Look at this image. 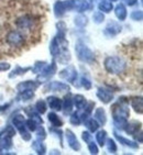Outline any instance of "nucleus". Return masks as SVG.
<instances>
[{
    "mask_svg": "<svg viewBox=\"0 0 143 155\" xmlns=\"http://www.w3.org/2000/svg\"><path fill=\"white\" fill-rule=\"evenodd\" d=\"M104 67L106 72L111 75L122 74L127 68V63L120 56H108L105 58Z\"/></svg>",
    "mask_w": 143,
    "mask_h": 155,
    "instance_id": "obj_1",
    "label": "nucleus"
},
{
    "mask_svg": "<svg viewBox=\"0 0 143 155\" xmlns=\"http://www.w3.org/2000/svg\"><path fill=\"white\" fill-rule=\"evenodd\" d=\"M75 52L77 55V58L81 63H86V64H92L96 62L95 53L87 46L84 42L78 41L75 44Z\"/></svg>",
    "mask_w": 143,
    "mask_h": 155,
    "instance_id": "obj_2",
    "label": "nucleus"
},
{
    "mask_svg": "<svg viewBox=\"0 0 143 155\" xmlns=\"http://www.w3.org/2000/svg\"><path fill=\"white\" fill-rule=\"evenodd\" d=\"M6 42L7 44L12 46V48H22L25 43V36L20 31L11 30L7 33Z\"/></svg>",
    "mask_w": 143,
    "mask_h": 155,
    "instance_id": "obj_3",
    "label": "nucleus"
},
{
    "mask_svg": "<svg viewBox=\"0 0 143 155\" xmlns=\"http://www.w3.org/2000/svg\"><path fill=\"white\" fill-rule=\"evenodd\" d=\"M111 114H112V119H118V118L128 119L130 117V110L127 107V104L118 101L111 106Z\"/></svg>",
    "mask_w": 143,
    "mask_h": 155,
    "instance_id": "obj_4",
    "label": "nucleus"
},
{
    "mask_svg": "<svg viewBox=\"0 0 143 155\" xmlns=\"http://www.w3.org/2000/svg\"><path fill=\"white\" fill-rule=\"evenodd\" d=\"M57 73V65L55 61L51 63V64H46L45 67L41 71V73H39V76H38V81L40 84L45 83L46 81H48L50 78H52L54 75Z\"/></svg>",
    "mask_w": 143,
    "mask_h": 155,
    "instance_id": "obj_5",
    "label": "nucleus"
},
{
    "mask_svg": "<svg viewBox=\"0 0 143 155\" xmlns=\"http://www.w3.org/2000/svg\"><path fill=\"white\" fill-rule=\"evenodd\" d=\"M58 76H60V78H62V79L68 81L71 84H75V81H77L78 79V73L73 65H69L66 68L62 69L58 73Z\"/></svg>",
    "mask_w": 143,
    "mask_h": 155,
    "instance_id": "obj_6",
    "label": "nucleus"
},
{
    "mask_svg": "<svg viewBox=\"0 0 143 155\" xmlns=\"http://www.w3.org/2000/svg\"><path fill=\"white\" fill-rule=\"evenodd\" d=\"M15 25L21 30H31L34 25V19L30 15H23L15 20Z\"/></svg>",
    "mask_w": 143,
    "mask_h": 155,
    "instance_id": "obj_7",
    "label": "nucleus"
},
{
    "mask_svg": "<svg viewBox=\"0 0 143 155\" xmlns=\"http://www.w3.org/2000/svg\"><path fill=\"white\" fill-rule=\"evenodd\" d=\"M44 89H45V91L48 90V91H67V93H69L71 87H69V85L63 83V81H53L46 84L44 87Z\"/></svg>",
    "mask_w": 143,
    "mask_h": 155,
    "instance_id": "obj_8",
    "label": "nucleus"
},
{
    "mask_svg": "<svg viewBox=\"0 0 143 155\" xmlns=\"http://www.w3.org/2000/svg\"><path fill=\"white\" fill-rule=\"evenodd\" d=\"M12 137L13 135L9 133L6 128L2 131H0V150L7 151L12 146Z\"/></svg>",
    "mask_w": 143,
    "mask_h": 155,
    "instance_id": "obj_9",
    "label": "nucleus"
},
{
    "mask_svg": "<svg viewBox=\"0 0 143 155\" xmlns=\"http://www.w3.org/2000/svg\"><path fill=\"white\" fill-rule=\"evenodd\" d=\"M65 137H66V141H67V144H68V146L73 150V151H75V152L81 151V143H79L78 139L76 137L75 133L72 131V130H69V129L66 130L65 131Z\"/></svg>",
    "mask_w": 143,
    "mask_h": 155,
    "instance_id": "obj_10",
    "label": "nucleus"
},
{
    "mask_svg": "<svg viewBox=\"0 0 143 155\" xmlns=\"http://www.w3.org/2000/svg\"><path fill=\"white\" fill-rule=\"evenodd\" d=\"M41 84L38 81H24L19 83L17 86H15V89L18 90V93L21 91H24V90H36L40 87Z\"/></svg>",
    "mask_w": 143,
    "mask_h": 155,
    "instance_id": "obj_11",
    "label": "nucleus"
},
{
    "mask_svg": "<svg viewBox=\"0 0 143 155\" xmlns=\"http://www.w3.org/2000/svg\"><path fill=\"white\" fill-rule=\"evenodd\" d=\"M96 96H97V98L102 102V104H110L111 101L113 100V94L111 93L110 90L106 89V88H102V87H99L98 90H97V93H96Z\"/></svg>",
    "mask_w": 143,
    "mask_h": 155,
    "instance_id": "obj_12",
    "label": "nucleus"
},
{
    "mask_svg": "<svg viewBox=\"0 0 143 155\" xmlns=\"http://www.w3.org/2000/svg\"><path fill=\"white\" fill-rule=\"evenodd\" d=\"M121 25L119 23H117L115 21H110L109 23L107 24V27L105 28L104 34L105 35L109 36V38H112V36L118 35L120 32H121Z\"/></svg>",
    "mask_w": 143,
    "mask_h": 155,
    "instance_id": "obj_13",
    "label": "nucleus"
},
{
    "mask_svg": "<svg viewBox=\"0 0 143 155\" xmlns=\"http://www.w3.org/2000/svg\"><path fill=\"white\" fill-rule=\"evenodd\" d=\"M11 122H12V125H13L20 133L25 131V130H28L27 127H25V118H24L23 114H15V116L12 117Z\"/></svg>",
    "mask_w": 143,
    "mask_h": 155,
    "instance_id": "obj_14",
    "label": "nucleus"
},
{
    "mask_svg": "<svg viewBox=\"0 0 143 155\" xmlns=\"http://www.w3.org/2000/svg\"><path fill=\"white\" fill-rule=\"evenodd\" d=\"M73 108H74V104H73V98L72 96L66 95L64 96V99L62 100V110L65 116H68L73 112Z\"/></svg>",
    "mask_w": 143,
    "mask_h": 155,
    "instance_id": "obj_15",
    "label": "nucleus"
},
{
    "mask_svg": "<svg viewBox=\"0 0 143 155\" xmlns=\"http://www.w3.org/2000/svg\"><path fill=\"white\" fill-rule=\"evenodd\" d=\"M46 104L50 107V109H52L53 111H61L62 110V100L58 97L55 96H48Z\"/></svg>",
    "mask_w": 143,
    "mask_h": 155,
    "instance_id": "obj_16",
    "label": "nucleus"
},
{
    "mask_svg": "<svg viewBox=\"0 0 143 155\" xmlns=\"http://www.w3.org/2000/svg\"><path fill=\"white\" fill-rule=\"evenodd\" d=\"M113 134H115V137H116L117 140L119 141V142L122 144V145L128 146V147H130V149H134V150L139 149V144H138V142H135V141H132V140H129V139H125V137H122V135L118 134V133H117V131L113 132Z\"/></svg>",
    "mask_w": 143,
    "mask_h": 155,
    "instance_id": "obj_17",
    "label": "nucleus"
},
{
    "mask_svg": "<svg viewBox=\"0 0 143 155\" xmlns=\"http://www.w3.org/2000/svg\"><path fill=\"white\" fill-rule=\"evenodd\" d=\"M29 71H31L30 66L22 67V66H20V65H17L15 67V69H12L11 73H9L8 77H9L10 79H13V78H17V77H19V76H23V75L27 74Z\"/></svg>",
    "mask_w": 143,
    "mask_h": 155,
    "instance_id": "obj_18",
    "label": "nucleus"
},
{
    "mask_svg": "<svg viewBox=\"0 0 143 155\" xmlns=\"http://www.w3.org/2000/svg\"><path fill=\"white\" fill-rule=\"evenodd\" d=\"M31 147L36 154L39 155H44L46 154V145L43 143V141L41 140H34L32 141V143H31Z\"/></svg>",
    "mask_w": 143,
    "mask_h": 155,
    "instance_id": "obj_19",
    "label": "nucleus"
},
{
    "mask_svg": "<svg viewBox=\"0 0 143 155\" xmlns=\"http://www.w3.org/2000/svg\"><path fill=\"white\" fill-rule=\"evenodd\" d=\"M115 15L118 18V20L120 21H125L128 17V11H127V7H125V3H119L117 5L116 8H115Z\"/></svg>",
    "mask_w": 143,
    "mask_h": 155,
    "instance_id": "obj_20",
    "label": "nucleus"
},
{
    "mask_svg": "<svg viewBox=\"0 0 143 155\" xmlns=\"http://www.w3.org/2000/svg\"><path fill=\"white\" fill-rule=\"evenodd\" d=\"M131 107L133 110L139 114H142L143 112V98L141 96H135L131 98Z\"/></svg>",
    "mask_w": 143,
    "mask_h": 155,
    "instance_id": "obj_21",
    "label": "nucleus"
},
{
    "mask_svg": "<svg viewBox=\"0 0 143 155\" xmlns=\"http://www.w3.org/2000/svg\"><path fill=\"white\" fill-rule=\"evenodd\" d=\"M94 119L97 120V122L100 125H105L107 122V114L104 108H97L94 114Z\"/></svg>",
    "mask_w": 143,
    "mask_h": 155,
    "instance_id": "obj_22",
    "label": "nucleus"
},
{
    "mask_svg": "<svg viewBox=\"0 0 143 155\" xmlns=\"http://www.w3.org/2000/svg\"><path fill=\"white\" fill-rule=\"evenodd\" d=\"M66 7L64 1L62 0H57L56 2L54 3V15L56 18H62L63 15L66 13Z\"/></svg>",
    "mask_w": 143,
    "mask_h": 155,
    "instance_id": "obj_23",
    "label": "nucleus"
},
{
    "mask_svg": "<svg viewBox=\"0 0 143 155\" xmlns=\"http://www.w3.org/2000/svg\"><path fill=\"white\" fill-rule=\"evenodd\" d=\"M90 8H91V6L87 0H74V10H76L79 13L87 11Z\"/></svg>",
    "mask_w": 143,
    "mask_h": 155,
    "instance_id": "obj_24",
    "label": "nucleus"
},
{
    "mask_svg": "<svg viewBox=\"0 0 143 155\" xmlns=\"http://www.w3.org/2000/svg\"><path fill=\"white\" fill-rule=\"evenodd\" d=\"M25 114H27L28 116L30 117L31 119L34 120V121H35V122L38 123L39 125L43 124V122H44V121H43V119H42L41 114H40L39 112H38V111L35 110V109L33 110V109H32L31 107L25 108Z\"/></svg>",
    "mask_w": 143,
    "mask_h": 155,
    "instance_id": "obj_25",
    "label": "nucleus"
},
{
    "mask_svg": "<svg viewBox=\"0 0 143 155\" xmlns=\"http://www.w3.org/2000/svg\"><path fill=\"white\" fill-rule=\"evenodd\" d=\"M72 98H73V104H74L75 107L77 108V110H81V109L85 108V106L87 104V99L83 95L78 94V95H75Z\"/></svg>",
    "mask_w": 143,
    "mask_h": 155,
    "instance_id": "obj_26",
    "label": "nucleus"
},
{
    "mask_svg": "<svg viewBox=\"0 0 143 155\" xmlns=\"http://www.w3.org/2000/svg\"><path fill=\"white\" fill-rule=\"evenodd\" d=\"M48 121H50V123L52 124V127H54V128H61L63 125V121L62 119H61L60 117H58V114H56L55 112H50V114H48Z\"/></svg>",
    "mask_w": 143,
    "mask_h": 155,
    "instance_id": "obj_27",
    "label": "nucleus"
},
{
    "mask_svg": "<svg viewBox=\"0 0 143 155\" xmlns=\"http://www.w3.org/2000/svg\"><path fill=\"white\" fill-rule=\"evenodd\" d=\"M141 130V123L140 122H130L127 123L125 128V131L130 135H134L137 132Z\"/></svg>",
    "mask_w": 143,
    "mask_h": 155,
    "instance_id": "obj_28",
    "label": "nucleus"
},
{
    "mask_svg": "<svg viewBox=\"0 0 143 155\" xmlns=\"http://www.w3.org/2000/svg\"><path fill=\"white\" fill-rule=\"evenodd\" d=\"M84 123H85L86 128L88 129V131H89L90 133L96 132L99 129V127H100V124L97 122V120H95L94 118H88Z\"/></svg>",
    "mask_w": 143,
    "mask_h": 155,
    "instance_id": "obj_29",
    "label": "nucleus"
},
{
    "mask_svg": "<svg viewBox=\"0 0 143 155\" xmlns=\"http://www.w3.org/2000/svg\"><path fill=\"white\" fill-rule=\"evenodd\" d=\"M98 9H99V11H101L102 13H109V12L112 11L113 5H112V2H110V1L101 0L98 5Z\"/></svg>",
    "mask_w": 143,
    "mask_h": 155,
    "instance_id": "obj_30",
    "label": "nucleus"
},
{
    "mask_svg": "<svg viewBox=\"0 0 143 155\" xmlns=\"http://www.w3.org/2000/svg\"><path fill=\"white\" fill-rule=\"evenodd\" d=\"M106 140H107V131L105 130H97L96 131V142L98 143L99 146H105L106 143Z\"/></svg>",
    "mask_w": 143,
    "mask_h": 155,
    "instance_id": "obj_31",
    "label": "nucleus"
},
{
    "mask_svg": "<svg viewBox=\"0 0 143 155\" xmlns=\"http://www.w3.org/2000/svg\"><path fill=\"white\" fill-rule=\"evenodd\" d=\"M74 23L78 28H85L88 24V18L85 15H77L74 18Z\"/></svg>",
    "mask_w": 143,
    "mask_h": 155,
    "instance_id": "obj_32",
    "label": "nucleus"
},
{
    "mask_svg": "<svg viewBox=\"0 0 143 155\" xmlns=\"http://www.w3.org/2000/svg\"><path fill=\"white\" fill-rule=\"evenodd\" d=\"M33 98H34V91H33V90H24V91L19 93V96H18L19 100H21V101H23V102L30 101Z\"/></svg>",
    "mask_w": 143,
    "mask_h": 155,
    "instance_id": "obj_33",
    "label": "nucleus"
},
{
    "mask_svg": "<svg viewBox=\"0 0 143 155\" xmlns=\"http://www.w3.org/2000/svg\"><path fill=\"white\" fill-rule=\"evenodd\" d=\"M34 109H35V110L38 111L40 114H45V112H46V110H48V104H46V101H45V100H43V99H40V100H38V101L35 102Z\"/></svg>",
    "mask_w": 143,
    "mask_h": 155,
    "instance_id": "obj_34",
    "label": "nucleus"
},
{
    "mask_svg": "<svg viewBox=\"0 0 143 155\" xmlns=\"http://www.w3.org/2000/svg\"><path fill=\"white\" fill-rule=\"evenodd\" d=\"M105 145L107 146V150H108V152L109 153L115 154V153H117V151H118V146H117L116 141L113 140V139H108L107 137Z\"/></svg>",
    "mask_w": 143,
    "mask_h": 155,
    "instance_id": "obj_35",
    "label": "nucleus"
},
{
    "mask_svg": "<svg viewBox=\"0 0 143 155\" xmlns=\"http://www.w3.org/2000/svg\"><path fill=\"white\" fill-rule=\"evenodd\" d=\"M46 64H48V63L45 62V61H36V62L34 63L33 67H31V71H32L33 74L38 75L39 73H41V71L44 68Z\"/></svg>",
    "mask_w": 143,
    "mask_h": 155,
    "instance_id": "obj_36",
    "label": "nucleus"
},
{
    "mask_svg": "<svg viewBox=\"0 0 143 155\" xmlns=\"http://www.w3.org/2000/svg\"><path fill=\"white\" fill-rule=\"evenodd\" d=\"M69 122H71V124L75 125V127H78V125L81 123V117H79V114H78L77 111H75V112H72L71 114V117H69Z\"/></svg>",
    "mask_w": 143,
    "mask_h": 155,
    "instance_id": "obj_37",
    "label": "nucleus"
},
{
    "mask_svg": "<svg viewBox=\"0 0 143 155\" xmlns=\"http://www.w3.org/2000/svg\"><path fill=\"white\" fill-rule=\"evenodd\" d=\"M35 131H36V139L38 140L44 141L46 139V131H45L44 127H42V124L36 128Z\"/></svg>",
    "mask_w": 143,
    "mask_h": 155,
    "instance_id": "obj_38",
    "label": "nucleus"
},
{
    "mask_svg": "<svg viewBox=\"0 0 143 155\" xmlns=\"http://www.w3.org/2000/svg\"><path fill=\"white\" fill-rule=\"evenodd\" d=\"M92 20L96 24H100L105 21V15L101 11H96L92 15Z\"/></svg>",
    "mask_w": 143,
    "mask_h": 155,
    "instance_id": "obj_39",
    "label": "nucleus"
},
{
    "mask_svg": "<svg viewBox=\"0 0 143 155\" xmlns=\"http://www.w3.org/2000/svg\"><path fill=\"white\" fill-rule=\"evenodd\" d=\"M38 123L34 121L33 119H31V118H29L28 120H25V127H27V129L29 130L30 132H34L36 130V128H38Z\"/></svg>",
    "mask_w": 143,
    "mask_h": 155,
    "instance_id": "obj_40",
    "label": "nucleus"
},
{
    "mask_svg": "<svg viewBox=\"0 0 143 155\" xmlns=\"http://www.w3.org/2000/svg\"><path fill=\"white\" fill-rule=\"evenodd\" d=\"M57 28V35L58 36H65L66 34V24L63 22V21H60L58 23L56 24Z\"/></svg>",
    "mask_w": 143,
    "mask_h": 155,
    "instance_id": "obj_41",
    "label": "nucleus"
},
{
    "mask_svg": "<svg viewBox=\"0 0 143 155\" xmlns=\"http://www.w3.org/2000/svg\"><path fill=\"white\" fill-rule=\"evenodd\" d=\"M88 145V151H89L90 154H94V155H97L99 153V149H98V145L94 142V141H90L87 143Z\"/></svg>",
    "mask_w": 143,
    "mask_h": 155,
    "instance_id": "obj_42",
    "label": "nucleus"
},
{
    "mask_svg": "<svg viewBox=\"0 0 143 155\" xmlns=\"http://www.w3.org/2000/svg\"><path fill=\"white\" fill-rule=\"evenodd\" d=\"M79 81H81V86L83 87V88H85V90H90V89H91L92 84H91V81L88 79V78L81 77V79H79Z\"/></svg>",
    "mask_w": 143,
    "mask_h": 155,
    "instance_id": "obj_43",
    "label": "nucleus"
},
{
    "mask_svg": "<svg viewBox=\"0 0 143 155\" xmlns=\"http://www.w3.org/2000/svg\"><path fill=\"white\" fill-rule=\"evenodd\" d=\"M130 18L133 21H142L143 19V12L142 10H135L130 15Z\"/></svg>",
    "mask_w": 143,
    "mask_h": 155,
    "instance_id": "obj_44",
    "label": "nucleus"
},
{
    "mask_svg": "<svg viewBox=\"0 0 143 155\" xmlns=\"http://www.w3.org/2000/svg\"><path fill=\"white\" fill-rule=\"evenodd\" d=\"M81 139L85 141V143H88V142L92 141V135L90 134L89 131H83V133H81Z\"/></svg>",
    "mask_w": 143,
    "mask_h": 155,
    "instance_id": "obj_45",
    "label": "nucleus"
},
{
    "mask_svg": "<svg viewBox=\"0 0 143 155\" xmlns=\"http://www.w3.org/2000/svg\"><path fill=\"white\" fill-rule=\"evenodd\" d=\"M94 107H95V102L94 101H89L87 102L86 106H85V112H87L88 114H90L92 112V110H94Z\"/></svg>",
    "mask_w": 143,
    "mask_h": 155,
    "instance_id": "obj_46",
    "label": "nucleus"
},
{
    "mask_svg": "<svg viewBox=\"0 0 143 155\" xmlns=\"http://www.w3.org/2000/svg\"><path fill=\"white\" fill-rule=\"evenodd\" d=\"M58 129V128H57ZM57 129H55L53 127V128H51L50 129V131H52V132H54L55 133V135H56L58 139H60V143H61V145L63 146V139H62V134H63V132L61 131V130H57Z\"/></svg>",
    "mask_w": 143,
    "mask_h": 155,
    "instance_id": "obj_47",
    "label": "nucleus"
},
{
    "mask_svg": "<svg viewBox=\"0 0 143 155\" xmlns=\"http://www.w3.org/2000/svg\"><path fill=\"white\" fill-rule=\"evenodd\" d=\"M10 68H11V65L8 62H0V72H7Z\"/></svg>",
    "mask_w": 143,
    "mask_h": 155,
    "instance_id": "obj_48",
    "label": "nucleus"
},
{
    "mask_svg": "<svg viewBox=\"0 0 143 155\" xmlns=\"http://www.w3.org/2000/svg\"><path fill=\"white\" fill-rule=\"evenodd\" d=\"M20 134H21V137H22L24 141H31L32 135L30 134V131H29V130H25V131L21 132Z\"/></svg>",
    "mask_w": 143,
    "mask_h": 155,
    "instance_id": "obj_49",
    "label": "nucleus"
},
{
    "mask_svg": "<svg viewBox=\"0 0 143 155\" xmlns=\"http://www.w3.org/2000/svg\"><path fill=\"white\" fill-rule=\"evenodd\" d=\"M122 1H123V2H125V5H127V6H129V7L134 6V5L138 2V0H122Z\"/></svg>",
    "mask_w": 143,
    "mask_h": 155,
    "instance_id": "obj_50",
    "label": "nucleus"
},
{
    "mask_svg": "<svg viewBox=\"0 0 143 155\" xmlns=\"http://www.w3.org/2000/svg\"><path fill=\"white\" fill-rule=\"evenodd\" d=\"M11 106V104H2V106H0V112H3L5 110H8L9 107Z\"/></svg>",
    "mask_w": 143,
    "mask_h": 155,
    "instance_id": "obj_51",
    "label": "nucleus"
},
{
    "mask_svg": "<svg viewBox=\"0 0 143 155\" xmlns=\"http://www.w3.org/2000/svg\"><path fill=\"white\" fill-rule=\"evenodd\" d=\"M50 154H61V152L57 151V150H52L51 152H50Z\"/></svg>",
    "mask_w": 143,
    "mask_h": 155,
    "instance_id": "obj_52",
    "label": "nucleus"
},
{
    "mask_svg": "<svg viewBox=\"0 0 143 155\" xmlns=\"http://www.w3.org/2000/svg\"><path fill=\"white\" fill-rule=\"evenodd\" d=\"M110 1H118V0H110Z\"/></svg>",
    "mask_w": 143,
    "mask_h": 155,
    "instance_id": "obj_53",
    "label": "nucleus"
}]
</instances>
